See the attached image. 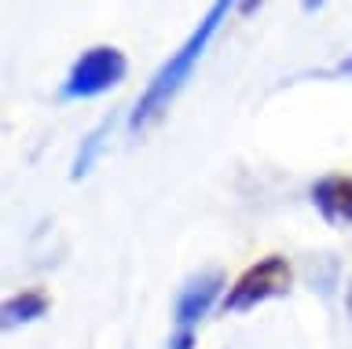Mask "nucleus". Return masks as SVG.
<instances>
[{
	"label": "nucleus",
	"mask_w": 352,
	"mask_h": 349,
	"mask_svg": "<svg viewBox=\"0 0 352 349\" xmlns=\"http://www.w3.org/2000/svg\"><path fill=\"white\" fill-rule=\"evenodd\" d=\"M235 4H239V0H213V8H209L206 19L191 30V37H187L184 45L162 63V70L151 78V85L143 89V96L136 100V107H132V114H129V129H132V133H140V129L154 125L165 111H169V103L176 100V92L187 85V78L195 74L198 59L206 56L209 41L217 37L220 23L228 19V12H231Z\"/></svg>",
	"instance_id": "obj_1"
},
{
	"label": "nucleus",
	"mask_w": 352,
	"mask_h": 349,
	"mask_svg": "<svg viewBox=\"0 0 352 349\" xmlns=\"http://www.w3.org/2000/svg\"><path fill=\"white\" fill-rule=\"evenodd\" d=\"M129 74V56L114 45H96L74 59L70 74L63 81V100H96L110 89H118Z\"/></svg>",
	"instance_id": "obj_2"
},
{
	"label": "nucleus",
	"mask_w": 352,
	"mask_h": 349,
	"mask_svg": "<svg viewBox=\"0 0 352 349\" xmlns=\"http://www.w3.org/2000/svg\"><path fill=\"white\" fill-rule=\"evenodd\" d=\"M52 309V298L44 290H22V294H11V298H4V331H15V327H26L33 320H41L44 313Z\"/></svg>",
	"instance_id": "obj_6"
},
{
	"label": "nucleus",
	"mask_w": 352,
	"mask_h": 349,
	"mask_svg": "<svg viewBox=\"0 0 352 349\" xmlns=\"http://www.w3.org/2000/svg\"><path fill=\"white\" fill-rule=\"evenodd\" d=\"M308 195L330 228H352V173H327Z\"/></svg>",
	"instance_id": "obj_5"
},
{
	"label": "nucleus",
	"mask_w": 352,
	"mask_h": 349,
	"mask_svg": "<svg viewBox=\"0 0 352 349\" xmlns=\"http://www.w3.org/2000/svg\"><path fill=\"white\" fill-rule=\"evenodd\" d=\"M290 283H294L290 261H286L283 254H268V257H261L257 265H250L228 287L224 302H220V313H250L264 302L290 294Z\"/></svg>",
	"instance_id": "obj_3"
},
{
	"label": "nucleus",
	"mask_w": 352,
	"mask_h": 349,
	"mask_svg": "<svg viewBox=\"0 0 352 349\" xmlns=\"http://www.w3.org/2000/svg\"><path fill=\"white\" fill-rule=\"evenodd\" d=\"M228 294V279L220 268H209V272H198L195 279H187L180 294H176V305H173V320H176V331H191V327L209 316L213 305L224 302Z\"/></svg>",
	"instance_id": "obj_4"
},
{
	"label": "nucleus",
	"mask_w": 352,
	"mask_h": 349,
	"mask_svg": "<svg viewBox=\"0 0 352 349\" xmlns=\"http://www.w3.org/2000/svg\"><path fill=\"white\" fill-rule=\"evenodd\" d=\"M257 4H261V0H239V12H242V15H250Z\"/></svg>",
	"instance_id": "obj_9"
},
{
	"label": "nucleus",
	"mask_w": 352,
	"mask_h": 349,
	"mask_svg": "<svg viewBox=\"0 0 352 349\" xmlns=\"http://www.w3.org/2000/svg\"><path fill=\"white\" fill-rule=\"evenodd\" d=\"M169 349H195V331H176Z\"/></svg>",
	"instance_id": "obj_8"
},
{
	"label": "nucleus",
	"mask_w": 352,
	"mask_h": 349,
	"mask_svg": "<svg viewBox=\"0 0 352 349\" xmlns=\"http://www.w3.org/2000/svg\"><path fill=\"white\" fill-rule=\"evenodd\" d=\"M345 309H349V316H352V279H349V287H345Z\"/></svg>",
	"instance_id": "obj_11"
},
{
	"label": "nucleus",
	"mask_w": 352,
	"mask_h": 349,
	"mask_svg": "<svg viewBox=\"0 0 352 349\" xmlns=\"http://www.w3.org/2000/svg\"><path fill=\"white\" fill-rule=\"evenodd\" d=\"M110 129H114V122H99V125L92 129V133H88V136L81 140V151H77V158H74V166H70V180L88 177V169L96 166L99 151H103V144H107Z\"/></svg>",
	"instance_id": "obj_7"
},
{
	"label": "nucleus",
	"mask_w": 352,
	"mask_h": 349,
	"mask_svg": "<svg viewBox=\"0 0 352 349\" xmlns=\"http://www.w3.org/2000/svg\"><path fill=\"white\" fill-rule=\"evenodd\" d=\"M338 74H345V78H352V59H349V63H341V67H338Z\"/></svg>",
	"instance_id": "obj_12"
},
{
	"label": "nucleus",
	"mask_w": 352,
	"mask_h": 349,
	"mask_svg": "<svg viewBox=\"0 0 352 349\" xmlns=\"http://www.w3.org/2000/svg\"><path fill=\"white\" fill-rule=\"evenodd\" d=\"M323 4H327V0H301L305 12H316V8H323Z\"/></svg>",
	"instance_id": "obj_10"
}]
</instances>
